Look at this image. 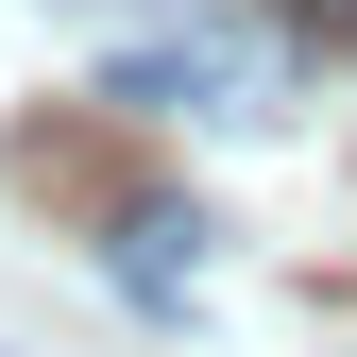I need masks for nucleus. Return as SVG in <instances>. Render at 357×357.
<instances>
[{
    "label": "nucleus",
    "mask_w": 357,
    "mask_h": 357,
    "mask_svg": "<svg viewBox=\"0 0 357 357\" xmlns=\"http://www.w3.org/2000/svg\"><path fill=\"white\" fill-rule=\"evenodd\" d=\"M102 255H119V289H137V306H188V289H204V221H188V204H119Z\"/></svg>",
    "instance_id": "nucleus-2"
},
{
    "label": "nucleus",
    "mask_w": 357,
    "mask_h": 357,
    "mask_svg": "<svg viewBox=\"0 0 357 357\" xmlns=\"http://www.w3.org/2000/svg\"><path fill=\"white\" fill-rule=\"evenodd\" d=\"M119 102H137V119H238V137H255V119L289 102V52H273V34H238V17H188L170 52L119 68Z\"/></svg>",
    "instance_id": "nucleus-1"
},
{
    "label": "nucleus",
    "mask_w": 357,
    "mask_h": 357,
    "mask_svg": "<svg viewBox=\"0 0 357 357\" xmlns=\"http://www.w3.org/2000/svg\"><path fill=\"white\" fill-rule=\"evenodd\" d=\"M289 17H306V34H357V0H289Z\"/></svg>",
    "instance_id": "nucleus-3"
}]
</instances>
